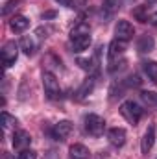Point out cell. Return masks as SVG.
Returning a JSON list of instances; mask_svg holds the SVG:
<instances>
[{
  "label": "cell",
  "mask_w": 157,
  "mask_h": 159,
  "mask_svg": "<svg viewBox=\"0 0 157 159\" xmlns=\"http://www.w3.org/2000/svg\"><path fill=\"white\" fill-rule=\"evenodd\" d=\"M126 89H128L126 81H124V80H120V81H115V83L111 85V89H109V94H111V98L115 100V98H120V96H124Z\"/></svg>",
  "instance_id": "cell-16"
},
{
  "label": "cell",
  "mask_w": 157,
  "mask_h": 159,
  "mask_svg": "<svg viewBox=\"0 0 157 159\" xmlns=\"http://www.w3.org/2000/svg\"><path fill=\"white\" fill-rule=\"evenodd\" d=\"M85 34H91V26L85 24V22H81V24H78V26L70 32V37H74V35H85Z\"/></svg>",
  "instance_id": "cell-21"
},
{
  "label": "cell",
  "mask_w": 157,
  "mask_h": 159,
  "mask_svg": "<svg viewBox=\"0 0 157 159\" xmlns=\"http://www.w3.org/2000/svg\"><path fill=\"white\" fill-rule=\"evenodd\" d=\"M70 133H72V122H69V120H61V122L54 124V128L50 129V135L54 141H65Z\"/></svg>",
  "instance_id": "cell-5"
},
{
  "label": "cell",
  "mask_w": 157,
  "mask_h": 159,
  "mask_svg": "<svg viewBox=\"0 0 157 159\" xmlns=\"http://www.w3.org/2000/svg\"><path fill=\"white\" fill-rule=\"evenodd\" d=\"M148 4H157V0H146Z\"/></svg>",
  "instance_id": "cell-29"
},
{
  "label": "cell",
  "mask_w": 157,
  "mask_h": 159,
  "mask_svg": "<svg viewBox=\"0 0 157 159\" xmlns=\"http://www.w3.org/2000/svg\"><path fill=\"white\" fill-rule=\"evenodd\" d=\"M150 20H152V22H154V24L157 26V11L154 13V15H152V17H150Z\"/></svg>",
  "instance_id": "cell-28"
},
{
  "label": "cell",
  "mask_w": 157,
  "mask_h": 159,
  "mask_svg": "<svg viewBox=\"0 0 157 159\" xmlns=\"http://www.w3.org/2000/svg\"><path fill=\"white\" fill-rule=\"evenodd\" d=\"M133 17L139 20V22H148V7L146 6H137L135 9H133Z\"/></svg>",
  "instance_id": "cell-18"
},
{
  "label": "cell",
  "mask_w": 157,
  "mask_h": 159,
  "mask_svg": "<svg viewBox=\"0 0 157 159\" xmlns=\"http://www.w3.org/2000/svg\"><path fill=\"white\" fill-rule=\"evenodd\" d=\"M78 65L83 70H89V72L94 70V61H92V59H78Z\"/></svg>",
  "instance_id": "cell-23"
},
{
  "label": "cell",
  "mask_w": 157,
  "mask_h": 159,
  "mask_svg": "<svg viewBox=\"0 0 157 159\" xmlns=\"http://www.w3.org/2000/svg\"><path fill=\"white\" fill-rule=\"evenodd\" d=\"M61 6H67V7H74V2L72 0H57Z\"/></svg>",
  "instance_id": "cell-27"
},
{
  "label": "cell",
  "mask_w": 157,
  "mask_h": 159,
  "mask_svg": "<svg viewBox=\"0 0 157 159\" xmlns=\"http://www.w3.org/2000/svg\"><path fill=\"white\" fill-rule=\"evenodd\" d=\"M17 4H19V0H9V2L6 4V7L2 9V15H7L11 9H15V7H17Z\"/></svg>",
  "instance_id": "cell-26"
},
{
  "label": "cell",
  "mask_w": 157,
  "mask_h": 159,
  "mask_svg": "<svg viewBox=\"0 0 157 159\" xmlns=\"http://www.w3.org/2000/svg\"><path fill=\"white\" fill-rule=\"evenodd\" d=\"M19 46H20V50H22L26 56H32L34 50H35V43H34V39H32L30 35H24V37L20 39V43H19Z\"/></svg>",
  "instance_id": "cell-17"
},
{
  "label": "cell",
  "mask_w": 157,
  "mask_h": 159,
  "mask_svg": "<svg viewBox=\"0 0 157 159\" xmlns=\"http://www.w3.org/2000/svg\"><path fill=\"white\" fill-rule=\"evenodd\" d=\"M120 113H122V117L128 120L129 124H137L139 120L142 119V107L137 104V102H133V100H126L122 106H120Z\"/></svg>",
  "instance_id": "cell-1"
},
{
  "label": "cell",
  "mask_w": 157,
  "mask_h": 159,
  "mask_svg": "<svg viewBox=\"0 0 157 159\" xmlns=\"http://www.w3.org/2000/svg\"><path fill=\"white\" fill-rule=\"evenodd\" d=\"M107 139H109V143L113 144V146H124L126 144V129L124 128H111L109 131H107Z\"/></svg>",
  "instance_id": "cell-8"
},
{
  "label": "cell",
  "mask_w": 157,
  "mask_h": 159,
  "mask_svg": "<svg viewBox=\"0 0 157 159\" xmlns=\"http://www.w3.org/2000/svg\"><path fill=\"white\" fill-rule=\"evenodd\" d=\"M124 81H126L128 89H129V87H139V85H141V80H139V76H137V74H131V76H128Z\"/></svg>",
  "instance_id": "cell-24"
},
{
  "label": "cell",
  "mask_w": 157,
  "mask_h": 159,
  "mask_svg": "<svg viewBox=\"0 0 157 159\" xmlns=\"http://www.w3.org/2000/svg\"><path fill=\"white\" fill-rule=\"evenodd\" d=\"M17 56H19V44L15 41H7L2 46V61H4V67H11L17 61Z\"/></svg>",
  "instance_id": "cell-4"
},
{
  "label": "cell",
  "mask_w": 157,
  "mask_h": 159,
  "mask_svg": "<svg viewBox=\"0 0 157 159\" xmlns=\"http://www.w3.org/2000/svg\"><path fill=\"white\" fill-rule=\"evenodd\" d=\"M92 89H94V78H87L79 89V96H87L89 93H92Z\"/></svg>",
  "instance_id": "cell-20"
},
{
  "label": "cell",
  "mask_w": 157,
  "mask_h": 159,
  "mask_svg": "<svg viewBox=\"0 0 157 159\" xmlns=\"http://www.w3.org/2000/svg\"><path fill=\"white\" fill-rule=\"evenodd\" d=\"M43 87H44V93H46V96L50 100H59L61 98L59 81L52 72H43Z\"/></svg>",
  "instance_id": "cell-2"
},
{
  "label": "cell",
  "mask_w": 157,
  "mask_h": 159,
  "mask_svg": "<svg viewBox=\"0 0 157 159\" xmlns=\"http://www.w3.org/2000/svg\"><path fill=\"white\" fill-rule=\"evenodd\" d=\"M141 98L148 106H157V93L155 91H142L141 93Z\"/></svg>",
  "instance_id": "cell-19"
},
{
  "label": "cell",
  "mask_w": 157,
  "mask_h": 159,
  "mask_svg": "<svg viewBox=\"0 0 157 159\" xmlns=\"http://www.w3.org/2000/svg\"><path fill=\"white\" fill-rule=\"evenodd\" d=\"M28 26H30V20H28L24 15H15V17L9 20V28H11V32H15V34H22L24 30H28Z\"/></svg>",
  "instance_id": "cell-12"
},
{
  "label": "cell",
  "mask_w": 157,
  "mask_h": 159,
  "mask_svg": "<svg viewBox=\"0 0 157 159\" xmlns=\"http://www.w3.org/2000/svg\"><path fill=\"white\" fill-rule=\"evenodd\" d=\"M155 48V39L152 37V35H142V37H139L137 41V50H139V54H148V52H152Z\"/></svg>",
  "instance_id": "cell-13"
},
{
  "label": "cell",
  "mask_w": 157,
  "mask_h": 159,
  "mask_svg": "<svg viewBox=\"0 0 157 159\" xmlns=\"http://www.w3.org/2000/svg\"><path fill=\"white\" fill-rule=\"evenodd\" d=\"M69 154H70V159H91L89 148L83 146V144H72L70 150H69Z\"/></svg>",
  "instance_id": "cell-14"
},
{
  "label": "cell",
  "mask_w": 157,
  "mask_h": 159,
  "mask_svg": "<svg viewBox=\"0 0 157 159\" xmlns=\"http://www.w3.org/2000/svg\"><path fill=\"white\" fill-rule=\"evenodd\" d=\"M91 34H85V35H74V37H70V46H72V50L74 52H83V50H87L89 46H91Z\"/></svg>",
  "instance_id": "cell-9"
},
{
  "label": "cell",
  "mask_w": 157,
  "mask_h": 159,
  "mask_svg": "<svg viewBox=\"0 0 157 159\" xmlns=\"http://www.w3.org/2000/svg\"><path fill=\"white\" fill-rule=\"evenodd\" d=\"M124 52H126V41L113 39L109 43V48H107V59H109V63H117L118 59H122Z\"/></svg>",
  "instance_id": "cell-7"
},
{
  "label": "cell",
  "mask_w": 157,
  "mask_h": 159,
  "mask_svg": "<svg viewBox=\"0 0 157 159\" xmlns=\"http://www.w3.org/2000/svg\"><path fill=\"white\" fill-rule=\"evenodd\" d=\"M32 143V135L28 131H15L13 133V146L19 150H26Z\"/></svg>",
  "instance_id": "cell-11"
},
{
  "label": "cell",
  "mask_w": 157,
  "mask_h": 159,
  "mask_svg": "<svg viewBox=\"0 0 157 159\" xmlns=\"http://www.w3.org/2000/svg\"><path fill=\"white\" fill-rule=\"evenodd\" d=\"M17 159H37V152H34V150H22L19 156H17Z\"/></svg>",
  "instance_id": "cell-25"
},
{
  "label": "cell",
  "mask_w": 157,
  "mask_h": 159,
  "mask_svg": "<svg viewBox=\"0 0 157 159\" xmlns=\"http://www.w3.org/2000/svg\"><path fill=\"white\" fill-rule=\"evenodd\" d=\"M83 124H85V131L91 133V135H94V137L102 135L104 133V128H105V120L102 119L100 115H94V113L85 115Z\"/></svg>",
  "instance_id": "cell-3"
},
{
  "label": "cell",
  "mask_w": 157,
  "mask_h": 159,
  "mask_svg": "<svg viewBox=\"0 0 157 159\" xmlns=\"http://www.w3.org/2000/svg\"><path fill=\"white\" fill-rule=\"evenodd\" d=\"M142 72L148 76V80H152L154 83H157V61H142Z\"/></svg>",
  "instance_id": "cell-15"
},
{
  "label": "cell",
  "mask_w": 157,
  "mask_h": 159,
  "mask_svg": "<svg viewBox=\"0 0 157 159\" xmlns=\"http://www.w3.org/2000/svg\"><path fill=\"white\" fill-rule=\"evenodd\" d=\"M154 143H155V128H154V126H148V129L144 131L142 141H141V150H142V154H148V152L154 148Z\"/></svg>",
  "instance_id": "cell-10"
},
{
  "label": "cell",
  "mask_w": 157,
  "mask_h": 159,
  "mask_svg": "<svg viewBox=\"0 0 157 159\" xmlns=\"http://www.w3.org/2000/svg\"><path fill=\"white\" fill-rule=\"evenodd\" d=\"M17 124V119L13 117V115H9L7 111H2V126L4 128H11V126H15Z\"/></svg>",
  "instance_id": "cell-22"
},
{
  "label": "cell",
  "mask_w": 157,
  "mask_h": 159,
  "mask_svg": "<svg viewBox=\"0 0 157 159\" xmlns=\"http://www.w3.org/2000/svg\"><path fill=\"white\" fill-rule=\"evenodd\" d=\"M115 39H120V41H128L133 39V35H135V28H133V24L129 22V20H118L117 26H115Z\"/></svg>",
  "instance_id": "cell-6"
}]
</instances>
